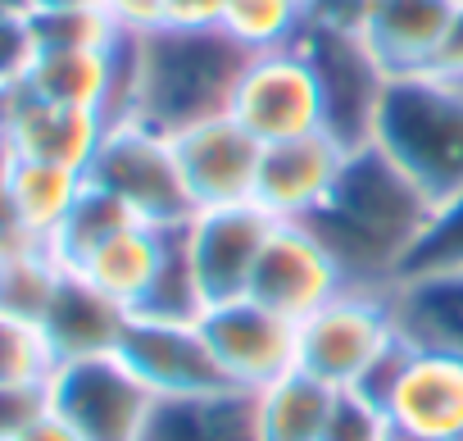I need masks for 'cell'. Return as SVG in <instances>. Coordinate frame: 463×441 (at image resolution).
I'll use <instances>...</instances> for the list:
<instances>
[{
	"label": "cell",
	"instance_id": "6da1fadb",
	"mask_svg": "<svg viewBox=\"0 0 463 441\" xmlns=\"http://www.w3.org/2000/svg\"><path fill=\"white\" fill-rule=\"evenodd\" d=\"M436 205L377 150H350L332 196L305 218V228L327 246L345 287L359 292H391L413 246L422 242Z\"/></svg>",
	"mask_w": 463,
	"mask_h": 441
},
{
	"label": "cell",
	"instance_id": "7a4b0ae2",
	"mask_svg": "<svg viewBox=\"0 0 463 441\" xmlns=\"http://www.w3.org/2000/svg\"><path fill=\"white\" fill-rule=\"evenodd\" d=\"M250 51L222 28H150L137 37V101L132 119L177 137L232 110Z\"/></svg>",
	"mask_w": 463,
	"mask_h": 441
},
{
	"label": "cell",
	"instance_id": "3957f363",
	"mask_svg": "<svg viewBox=\"0 0 463 441\" xmlns=\"http://www.w3.org/2000/svg\"><path fill=\"white\" fill-rule=\"evenodd\" d=\"M373 146L440 209L463 191V82L440 73L391 78Z\"/></svg>",
	"mask_w": 463,
	"mask_h": 441
},
{
	"label": "cell",
	"instance_id": "277c9868",
	"mask_svg": "<svg viewBox=\"0 0 463 441\" xmlns=\"http://www.w3.org/2000/svg\"><path fill=\"white\" fill-rule=\"evenodd\" d=\"M400 328L391 314V292L345 287L323 310L300 319V360L296 369L314 373L332 391L364 387L377 364L395 350Z\"/></svg>",
	"mask_w": 463,
	"mask_h": 441
},
{
	"label": "cell",
	"instance_id": "5b68a950",
	"mask_svg": "<svg viewBox=\"0 0 463 441\" xmlns=\"http://www.w3.org/2000/svg\"><path fill=\"white\" fill-rule=\"evenodd\" d=\"M87 177L105 191H114L141 224L155 228H177L195 214L182 168H177V150L173 137L128 119V123H109Z\"/></svg>",
	"mask_w": 463,
	"mask_h": 441
},
{
	"label": "cell",
	"instance_id": "8992f818",
	"mask_svg": "<svg viewBox=\"0 0 463 441\" xmlns=\"http://www.w3.org/2000/svg\"><path fill=\"white\" fill-rule=\"evenodd\" d=\"M296 46L314 64V78L323 91V132L336 137L345 150L373 146V128H377L391 73L377 64L368 42L354 28H332V24L309 19Z\"/></svg>",
	"mask_w": 463,
	"mask_h": 441
},
{
	"label": "cell",
	"instance_id": "52a82bcc",
	"mask_svg": "<svg viewBox=\"0 0 463 441\" xmlns=\"http://www.w3.org/2000/svg\"><path fill=\"white\" fill-rule=\"evenodd\" d=\"M359 391H368L386 418L409 432L449 441L463 427V360L413 346L404 337Z\"/></svg>",
	"mask_w": 463,
	"mask_h": 441
},
{
	"label": "cell",
	"instance_id": "ba28073f",
	"mask_svg": "<svg viewBox=\"0 0 463 441\" xmlns=\"http://www.w3.org/2000/svg\"><path fill=\"white\" fill-rule=\"evenodd\" d=\"M227 114L260 146L323 132V91H318V78H314V64L305 60V51L282 46V51L250 55L237 91H232Z\"/></svg>",
	"mask_w": 463,
	"mask_h": 441
},
{
	"label": "cell",
	"instance_id": "9c48e42d",
	"mask_svg": "<svg viewBox=\"0 0 463 441\" xmlns=\"http://www.w3.org/2000/svg\"><path fill=\"white\" fill-rule=\"evenodd\" d=\"M195 323H200L222 378L241 391H260V387L287 378L300 360V323L273 314L269 305H260L250 296L218 301Z\"/></svg>",
	"mask_w": 463,
	"mask_h": 441
},
{
	"label": "cell",
	"instance_id": "30bf717a",
	"mask_svg": "<svg viewBox=\"0 0 463 441\" xmlns=\"http://www.w3.org/2000/svg\"><path fill=\"white\" fill-rule=\"evenodd\" d=\"M51 391L55 409L82 432V441H141L155 409V391L118 355L60 364Z\"/></svg>",
	"mask_w": 463,
	"mask_h": 441
},
{
	"label": "cell",
	"instance_id": "8fae6325",
	"mask_svg": "<svg viewBox=\"0 0 463 441\" xmlns=\"http://www.w3.org/2000/svg\"><path fill=\"white\" fill-rule=\"evenodd\" d=\"M341 292H345V278H341L336 260L327 255V246L305 224H273L246 296L269 305L273 314L300 323Z\"/></svg>",
	"mask_w": 463,
	"mask_h": 441
},
{
	"label": "cell",
	"instance_id": "7c38bea8",
	"mask_svg": "<svg viewBox=\"0 0 463 441\" xmlns=\"http://www.w3.org/2000/svg\"><path fill=\"white\" fill-rule=\"evenodd\" d=\"M273 224L278 218H269L255 200L222 205V209H195L186 218V246H191V264H195V278L204 292V310L218 301L246 296Z\"/></svg>",
	"mask_w": 463,
	"mask_h": 441
},
{
	"label": "cell",
	"instance_id": "4fadbf2b",
	"mask_svg": "<svg viewBox=\"0 0 463 441\" xmlns=\"http://www.w3.org/2000/svg\"><path fill=\"white\" fill-rule=\"evenodd\" d=\"M118 360L155 391V400L168 396H204L232 387L200 332V323H177V319H146L132 314L128 332L118 341Z\"/></svg>",
	"mask_w": 463,
	"mask_h": 441
},
{
	"label": "cell",
	"instance_id": "5bb4252c",
	"mask_svg": "<svg viewBox=\"0 0 463 441\" xmlns=\"http://www.w3.org/2000/svg\"><path fill=\"white\" fill-rule=\"evenodd\" d=\"M173 150H177V168H182V182H186V196L195 209H222V205L255 200L264 146L232 114H218V119H204V123L177 132Z\"/></svg>",
	"mask_w": 463,
	"mask_h": 441
},
{
	"label": "cell",
	"instance_id": "9a60e30c",
	"mask_svg": "<svg viewBox=\"0 0 463 441\" xmlns=\"http://www.w3.org/2000/svg\"><path fill=\"white\" fill-rule=\"evenodd\" d=\"M345 159H350V150L327 132L273 141L260 155L255 205L269 218H278V224H305V218L332 196Z\"/></svg>",
	"mask_w": 463,
	"mask_h": 441
},
{
	"label": "cell",
	"instance_id": "2e32d148",
	"mask_svg": "<svg viewBox=\"0 0 463 441\" xmlns=\"http://www.w3.org/2000/svg\"><path fill=\"white\" fill-rule=\"evenodd\" d=\"M458 0H373L359 37L391 78L431 73L454 28Z\"/></svg>",
	"mask_w": 463,
	"mask_h": 441
},
{
	"label": "cell",
	"instance_id": "e0dca14e",
	"mask_svg": "<svg viewBox=\"0 0 463 441\" xmlns=\"http://www.w3.org/2000/svg\"><path fill=\"white\" fill-rule=\"evenodd\" d=\"M105 132L109 123L96 110H69V105L37 101L28 87H19L10 123H5V137L19 159H42V164H60L73 173L91 168Z\"/></svg>",
	"mask_w": 463,
	"mask_h": 441
},
{
	"label": "cell",
	"instance_id": "ac0fdd59",
	"mask_svg": "<svg viewBox=\"0 0 463 441\" xmlns=\"http://www.w3.org/2000/svg\"><path fill=\"white\" fill-rule=\"evenodd\" d=\"M128 310L118 301H109L100 287H91L82 273H64L42 332L55 350V364H73V360H100V355H118V341L128 332Z\"/></svg>",
	"mask_w": 463,
	"mask_h": 441
},
{
	"label": "cell",
	"instance_id": "d6986e66",
	"mask_svg": "<svg viewBox=\"0 0 463 441\" xmlns=\"http://www.w3.org/2000/svg\"><path fill=\"white\" fill-rule=\"evenodd\" d=\"M141 441H264L255 391L222 387L204 396H168L155 400Z\"/></svg>",
	"mask_w": 463,
	"mask_h": 441
},
{
	"label": "cell",
	"instance_id": "ffe728a7",
	"mask_svg": "<svg viewBox=\"0 0 463 441\" xmlns=\"http://www.w3.org/2000/svg\"><path fill=\"white\" fill-rule=\"evenodd\" d=\"M391 314L404 341L463 360V273H413L391 287Z\"/></svg>",
	"mask_w": 463,
	"mask_h": 441
},
{
	"label": "cell",
	"instance_id": "44dd1931",
	"mask_svg": "<svg viewBox=\"0 0 463 441\" xmlns=\"http://www.w3.org/2000/svg\"><path fill=\"white\" fill-rule=\"evenodd\" d=\"M164 242L168 228L155 224H128L123 233H114L105 246H96L73 273H82L91 287H100L109 301H118L128 314L141 310V301L155 287L159 260H164Z\"/></svg>",
	"mask_w": 463,
	"mask_h": 441
},
{
	"label": "cell",
	"instance_id": "7402d4cb",
	"mask_svg": "<svg viewBox=\"0 0 463 441\" xmlns=\"http://www.w3.org/2000/svg\"><path fill=\"white\" fill-rule=\"evenodd\" d=\"M114 46H105V51H42L24 87L37 101L69 105V110H96L105 119L109 101H114Z\"/></svg>",
	"mask_w": 463,
	"mask_h": 441
},
{
	"label": "cell",
	"instance_id": "603a6c76",
	"mask_svg": "<svg viewBox=\"0 0 463 441\" xmlns=\"http://www.w3.org/2000/svg\"><path fill=\"white\" fill-rule=\"evenodd\" d=\"M332 400H336V391L327 382H318L305 369H291L287 378L255 391L260 436L264 441H323Z\"/></svg>",
	"mask_w": 463,
	"mask_h": 441
},
{
	"label": "cell",
	"instance_id": "cb8c5ba5",
	"mask_svg": "<svg viewBox=\"0 0 463 441\" xmlns=\"http://www.w3.org/2000/svg\"><path fill=\"white\" fill-rule=\"evenodd\" d=\"M82 187H87V173H73V168H60V164H42V159H14L10 182H5V191H10L19 218H24V228L42 246H51V237L69 218V209L78 205Z\"/></svg>",
	"mask_w": 463,
	"mask_h": 441
},
{
	"label": "cell",
	"instance_id": "d4e9b609",
	"mask_svg": "<svg viewBox=\"0 0 463 441\" xmlns=\"http://www.w3.org/2000/svg\"><path fill=\"white\" fill-rule=\"evenodd\" d=\"M128 224H141V218H137L114 191H105V187H96V182L87 177L78 205L69 209V218L60 224V233L51 237V251H55V260H60L64 269H78L96 246H105V242H109L114 233H123Z\"/></svg>",
	"mask_w": 463,
	"mask_h": 441
},
{
	"label": "cell",
	"instance_id": "484cf974",
	"mask_svg": "<svg viewBox=\"0 0 463 441\" xmlns=\"http://www.w3.org/2000/svg\"><path fill=\"white\" fill-rule=\"evenodd\" d=\"M305 24H309V0H227L218 28L250 55H260L296 46Z\"/></svg>",
	"mask_w": 463,
	"mask_h": 441
},
{
	"label": "cell",
	"instance_id": "4316f807",
	"mask_svg": "<svg viewBox=\"0 0 463 441\" xmlns=\"http://www.w3.org/2000/svg\"><path fill=\"white\" fill-rule=\"evenodd\" d=\"M64 264L55 260L51 246H28L19 255L5 260V283H0V310L5 314H19L28 323H42L60 283H64Z\"/></svg>",
	"mask_w": 463,
	"mask_h": 441
},
{
	"label": "cell",
	"instance_id": "83f0119b",
	"mask_svg": "<svg viewBox=\"0 0 463 441\" xmlns=\"http://www.w3.org/2000/svg\"><path fill=\"white\" fill-rule=\"evenodd\" d=\"M33 33L42 51H105L118 42L123 28L109 19V10L91 5V10H37Z\"/></svg>",
	"mask_w": 463,
	"mask_h": 441
},
{
	"label": "cell",
	"instance_id": "f1b7e54d",
	"mask_svg": "<svg viewBox=\"0 0 463 441\" xmlns=\"http://www.w3.org/2000/svg\"><path fill=\"white\" fill-rule=\"evenodd\" d=\"M60 364L42 323H28L19 314L0 310V382H42Z\"/></svg>",
	"mask_w": 463,
	"mask_h": 441
},
{
	"label": "cell",
	"instance_id": "f546056e",
	"mask_svg": "<svg viewBox=\"0 0 463 441\" xmlns=\"http://www.w3.org/2000/svg\"><path fill=\"white\" fill-rule=\"evenodd\" d=\"M413 273H463V191L431 214L422 242L409 255L404 278Z\"/></svg>",
	"mask_w": 463,
	"mask_h": 441
},
{
	"label": "cell",
	"instance_id": "4dcf8cb0",
	"mask_svg": "<svg viewBox=\"0 0 463 441\" xmlns=\"http://www.w3.org/2000/svg\"><path fill=\"white\" fill-rule=\"evenodd\" d=\"M386 436H391V418L368 391H359V387L336 391L323 441H386Z\"/></svg>",
	"mask_w": 463,
	"mask_h": 441
},
{
	"label": "cell",
	"instance_id": "1f68e13d",
	"mask_svg": "<svg viewBox=\"0 0 463 441\" xmlns=\"http://www.w3.org/2000/svg\"><path fill=\"white\" fill-rule=\"evenodd\" d=\"M51 378H42V382H0V441L24 436L33 423H42L55 409Z\"/></svg>",
	"mask_w": 463,
	"mask_h": 441
},
{
	"label": "cell",
	"instance_id": "d6a6232c",
	"mask_svg": "<svg viewBox=\"0 0 463 441\" xmlns=\"http://www.w3.org/2000/svg\"><path fill=\"white\" fill-rule=\"evenodd\" d=\"M42 46L33 33V14H0V82L24 87Z\"/></svg>",
	"mask_w": 463,
	"mask_h": 441
},
{
	"label": "cell",
	"instance_id": "836d02e7",
	"mask_svg": "<svg viewBox=\"0 0 463 441\" xmlns=\"http://www.w3.org/2000/svg\"><path fill=\"white\" fill-rule=\"evenodd\" d=\"M227 0H164L168 28H218Z\"/></svg>",
	"mask_w": 463,
	"mask_h": 441
},
{
	"label": "cell",
	"instance_id": "e575fe53",
	"mask_svg": "<svg viewBox=\"0 0 463 441\" xmlns=\"http://www.w3.org/2000/svg\"><path fill=\"white\" fill-rule=\"evenodd\" d=\"M105 10L123 33H150L164 24V0H105Z\"/></svg>",
	"mask_w": 463,
	"mask_h": 441
},
{
	"label": "cell",
	"instance_id": "d590c367",
	"mask_svg": "<svg viewBox=\"0 0 463 441\" xmlns=\"http://www.w3.org/2000/svg\"><path fill=\"white\" fill-rule=\"evenodd\" d=\"M28 246H42V242L24 228V218H19L10 191L0 187V255H19V251H28Z\"/></svg>",
	"mask_w": 463,
	"mask_h": 441
},
{
	"label": "cell",
	"instance_id": "8d00e7d4",
	"mask_svg": "<svg viewBox=\"0 0 463 441\" xmlns=\"http://www.w3.org/2000/svg\"><path fill=\"white\" fill-rule=\"evenodd\" d=\"M431 73H440V78H454V82H463V0H458L454 28H449V37H445V51H440V60H436V69H431Z\"/></svg>",
	"mask_w": 463,
	"mask_h": 441
},
{
	"label": "cell",
	"instance_id": "74e56055",
	"mask_svg": "<svg viewBox=\"0 0 463 441\" xmlns=\"http://www.w3.org/2000/svg\"><path fill=\"white\" fill-rule=\"evenodd\" d=\"M14 441H82V432H78L60 409H51L42 423H33V427H28L24 436H14Z\"/></svg>",
	"mask_w": 463,
	"mask_h": 441
},
{
	"label": "cell",
	"instance_id": "f35d334b",
	"mask_svg": "<svg viewBox=\"0 0 463 441\" xmlns=\"http://www.w3.org/2000/svg\"><path fill=\"white\" fill-rule=\"evenodd\" d=\"M37 10H91V5H100L105 10V0H33ZM33 10V14H37Z\"/></svg>",
	"mask_w": 463,
	"mask_h": 441
},
{
	"label": "cell",
	"instance_id": "ab89813d",
	"mask_svg": "<svg viewBox=\"0 0 463 441\" xmlns=\"http://www.w3.org/2000/svg\"><path fill=\"white\" fill-rule=\"evenodd\" d=\"M14 159H19V155H14V146H10V137H5V132H0V187H5V182H10V168H14Z\"/></svg>",
	"mask_w": 463,
	"mask_h": 441
},
{
	"label": "cell",
	"instance_id": "60d3db41",
	"mask_svg": "<svg viewBox=\"0 0 463 441\" xmlns=\"http://www.w3.org/2000/svg\"><path fill=\"white\" fill-rule=\"evenodd\" d=\"M14 96H19V87H5V82H0V132H5V123H10Z\"/></svg>",
	"mask_w": 463,
	"mask_h": 441
},
{
	"label": "cell",
	"instance_id": "b9f144b4",
	"mask_svg": "<svg viewBox=\"0 0 463 441\" xmlns=\"http://www.w3.org/2000/svg\"><path fill=\"white\" fill-rule=\"evenodd\" d=\"M33 0H0V14H33Z\"/></svg>",
	"mask_w": 463,
	"mask_h": 441
},
{
	"label": "cell",
	"instance_id": "7bdbcfd3",
	"mask_svg": "<svg viewBox=\"0 0 463 441\" xmlns=\"http://www.w3.org/2000/svg\"><path fill=\"white\" fill-rule=\"evenodd\" d=\"M386 441H436V436H422V432H409V427L391 423V436H386Z\"/></svg>",
	"mask_w": 463,
	"mask_h": 441
},
{
	"label": "cell",
	"instance_id": "ee69618b",
	"mask_svg": "<svg viewBox=\"0 0 463 441\" xmlns=\"http://www.w3.org/2000/svg\"><path fill=\"white\" fill-rule=\"evenodd\" d=\"M5 260H10V255H0V283H5Z\"/></svg>",
	"mask_w": 463,
	"mask_h": 441
},
{
	"label": "cell",
	"instance_id": "f6af8a7d",
	"mask_svg": "<svg viewBox=\"0 0 463 441\" xmlns=\"http://www.w3.org/2000/svg\"><path fill=\"white\" fill-rule=\"evenodd\" d=\"M449 441H463V427H458V432H454V436H449Z\"/></svg>",
	"mask_w": 463,
	"mask_h": 441
}]
</instances>
